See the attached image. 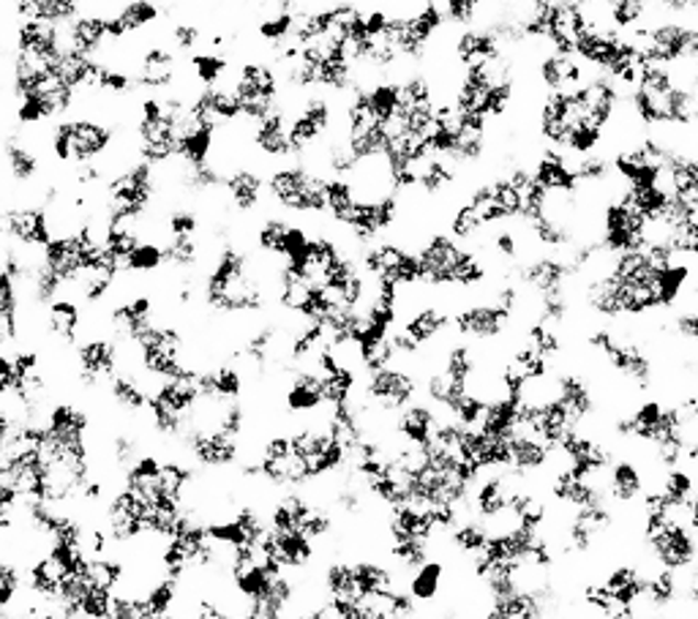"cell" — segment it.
<instances>
[{
    "label": "cell",
    "mask_w": 698,
    "mask_h": 619,
    "mask_svg": "<svg viewBox=\"0 0 698 619\" xmlns=\"http://www.w3.org/2000/svg\"><path fill=\"white\" fill-rule=\"evenodd\" d=\"M44 331L60 346H77L79 333H82V309H79V300L71 298V295H64L55 303H49L44 309Z\"/></svg>",
    "instance_id": "obj_15"
},
{
    "label": "cell",
    "mask_w": 698,
    "mask_h": 619,
    "mask_svg": "<svg viewBox=\"0 0 698 619\" xmlns=\"http://www.w3.org/2000/svg\"><path fill=\"white\" fill-rule=\"evenodd\" d=\"M325 175L314 173L306 162H287L270 169L268 197L270 206L281 213L328 215Z\"/></svg>",
    "instance_id": "obj_1"
},
{
    "label": "cell",
    "mask_w": 698,
    "mask_h": 619,
    "mask_svg": "<svg viewBox=\"0 0 698 619\" xmlns=\"http://www.w3.org/2000/svg\"><path fill=\"white\" fill-rule=\"evenodd\" d=\"M464 243L451 237L447 232L434 230L418 248L420 268H423V284L431 289H456V268L462 263Z\"/></svg>",
    "instance_id": "obj_5"
},
{
    "label": "cell",
    "mask_w": 698,
    "mask_h": 619,
    "mask_svg": "<svg viewBox=\"0 0 698 619\" xmlns=\"http://www.w3.org/2000/svg\"><path fill=\"white\" fill-rule=\"evenodd\" d=\"M420 394H423V385H420L418 374L410 366H401V363L363 374L361 396L366 399V405H372L379 412H405L407 407L416 405Z\"/></svg>",
    "instance_id": "obj_2"
},
{
    "label": "cell",
    "mask_w": 698,
    "mask_h": 619,
    "mask_svg": "<svg viewBox=\"0 0 698 619\" xmlns=\"http://www.w3.org/2000/svg\"><path fill=\"white\" fill-rule=\"evenodd\" d=\"M232 69H235V64H230L226 55L210 53V49L195 53L186 60V71H189V77L195 79L200 88H219V85H226L232 77Z\"/></svg>",
    "instance_id": "obj_19"
},
{
    "label": "cell",
    "mask_w": 698,
    "mask_h": 619,
    "mask_svg": "<svg viewBox=\"0 0 698 619\" xmlns=\"http://www.w3.org/2000/svg\"><path fill=\"white\" fill-rule=\"evenodd\" d=\"M118 20L126 27L129 36H140V33L151 31L153 25H158L164 16V9L158 0H126L118 11Z\"/></svg>",
    "instance_id": "obj_20"
},
{
    "label": "cell",
    "mask_w": 698,
    "mask_h": 619,
    "mask_svg": "<svg viewBox=\"0 0 698 619\" xmlns=\"http://www.w3.org/2000/svg\"><path fill=\"white\" fill-rule=\"evenodd\" d=\"M606 494H609L611 502L620 510H630L644 499V494L650 491L646 486V469L644 464L635 456H628V453H620L614 458V464L609 467L603 480Z\"/></svg>",
    "instance_id": "obj_8"
},
{
    "label": "cell",
    "mask_w": 698,
    "mask_h": 619,
    "mask_svg": "<svg viewBox=\"0 0 698 619\" xmlns=\"http://www.w3.org/2000/svg\"><path fill=\"white\" fill-rule=\"evenodd\" d=\"M167 268V252H164V243L158 241H142L132 254H129L126 265H123V274L132 276H153L158 270Z\"/></svg>",
    "instance_id": "obj_23"
},
{
    "label": "cell",
    "mask_w": 698,
    "mask_h": 619,
    "mask_svg": "<svg viewBox=\"0 0 698 619\" xmlns=\"http://www.w3.org/2000/svg\"><path fill=\"white\" fill-rule=\"evenodd\" d=\"M442 578H445V565L440 560H429L423 567L412 573L407 589H410V595L418 604H434L442 589Z\"/></svg>",
    "instance_id": "obj_24"
},
{
    "label": "cell",
    "mask_w": 698,
    "mask_h": 619,
    "mask_svg": "<svg viewBox=\"0 0 698 619\" xmlns=\"http://www.w3.org/2000/svg\"><path fill=\"white\" fill-rule=\"evenodd\" d=\"M206 31H202L200 22L191 20H178L167 27V44L175 49L178 55H186L191 58L195 53H202L206 49Z\"/></svg>",
    "instance_id": "obj_25"
},
{
    "label": "cell",
    "mask_w": 698,
    "mask_h": 619,
    "mask_svg": "<svg viewBox=\"0 0 698 619\" xmlns=\"http://www.w3.org/2000/svg\"><path fill=\"white\" fill-rule=\"evenodd\" d=\"M325 388H322V374L314 366L292 368L289 383L284 388V410L292 418H309L325 410Z\"/></svg>",
    "instance_id": "obj_10"
},
{
    "label": "cell",
    "mask_w": 698,
    "mask_h": 619,
    "mask_svg": "<svg viewBox=\"0 0 698 619\" xmlns=\"http://www.w3.org/2000/svg\"><path fill=\"white\" fill-rule=\"evenodd\" d=\"M164 230H167V237H197L202 230V221L197 210L173 208L164 215Z\"/></svg>",
    "instance_id": "obj_27"
},
{
    "label": "cell",
    "mask_w": 698,
    "mask_h": 619,
    "mask_svg": "<svg viewBox=\"0 0 698 619\" xmlns=\"http://www.w3.org/2000/svg\"><path fill=\"white\" fill-rule=\"evenodd\" d=\"M552 458H554V445L543 442L541 436L527 434V431H519L513 436V464L510 469L524 478H535V475H549L552 469Z\"/></svg>",
    "instance_id": "obj_17"
},
{
    "label": "cell",
    "mask_w": 698,
    "mask_h": 619,
    "mask_svg": "<svg viewBox=\"0 0 698 619\" xmlns=\"http://www.w3.org/2000/svg\"><path fill=\"white\" fill-rule=\"evenodd\" d=\"M363 93H366L372 115L377 118L379 123H385V126H390V123L399 118L401 107H405L401 82H396V79H377V82L366 85V88H363Z\"/></svg>",
    "instance_id": "obj_18"
},
{
    "label": "cell",
    "mask_w": 698,
    "mask_h": 619,
    "mask_svg": "<svg viewBox=\"0 0 698 619\" xmlns=\"http://www.w3.org/2000/svg\"><path fill=\"white\" fill-rule=\"evenodd\" d=\"M66 38H69L71 49L88 55V58H99L104 49L115 47L110 38V27H107V16L90 14V11H85L66 27Z\"/></svg>",
    "instance_id": "obj_16"
},
{
    "label": "cell",
    "mask_w": 698,
    "mask_h": 619,
    "mask_svg": "<svg viewBox=\"0 0 698 619\" xmlns=\"http://www.w3.org/2000/svg\"><path fill=\"white\" fill-rule=\"evenodd\" d=\"M440 423H442L440 410L423 399V401H416V405L407 407L405 412L396 414L394 429H396V434H399L401 440L407 442V445L429 447L431 442H434V434H436V429H440Z\"/></svg>",
    "instance_id": "obj_13"
},
{
    "label": "cell",
    "mask_w": 698,
    "mask_h": 619,
    "mask_svg": "<svg viewBox=\"0 0 698 619\" xmlns=\"http://www.w3.org/2000/svg\"><path fill=\"white\" fill-rule=\"evenodd\" d=\"M489 541H491V530L489 524L480 519H464L458 521L451 532H447V543H451L458 554L469 556V560L489 546Z\"/></svg>",
    "instance_id": "obj_21"
},
{
    "label": "cell",
    "mask_w": 698,
    "mask_h": 619,
    "mask_svg": "<svg viewBox=\"0 0 698 619\" xmlns=\"http://www.w3.org/2000/svg\"><path fill=\"white\" fill-rule=\"evenodd\" d=\"M322 587L331 598L339 600H363L361 587H357V576H355V562L347 560H336L322 571Z\"/></svg>",
    "instance_id": "obj_22"
},
{
    "label": "cell",
    "mask_w": 698,
    "mask_h": 619,
    "mask_svg": "<svg viewBox=\"0 0 698 619\" xmlns=\"http://www.w3.org/2000/svg\"><path fill=\"white\" fill-rule=\"evenodd\" d=\"M502 42H499L497 33L486 25L462 27V31L456 33V38H453L451 58L456 60V66H462V69L491 64V60L502 58Z\"/></svg>",
    "instance_id": "obj_11"
},
{
    "label": "cell",
    "mask_w": 698,
    "mask_h": 619,
    "mask_svg": "<svg viewBox=\"0 0 698 619\" xmlns=\"http://www.w3.org/2000/svg\"><path fill=\"white\" fill-rule=\"evenodd\" d=\"M142 600H145L151 617L173 615L175 606H178L180 600V582H175V578L169 576H162L158 582H153L151 587H147V593L142 595Z\"/></svg>",
    "instance_id": "obj_26"
},
{
    "label": "cell",
    "mask_w": 698,
    "mask_h": 619,
    "mask_svg": "<svg viewBox=\"0 0 698 619\" xmlns=\"http://www.w3.org/2000/svg\"><path fill=\"white\" fill-rule=\"evenodd\" d=\"M516 317L497 306L494 300H480V303H467L453 311V333L458 339H467L475 344H491L508 336Z\"/></svg>",
    "instance_id": "obj_4"
},
{
    "label": "cell",
    "mask_w": 698,
    "mask_h": 619,
    "mask_svg": "<svg viewBox=\"0 0 698 619\" xmlns=\"http://www.w3.org/2000/svg\"><path fill=\"white\" fill-rule=\"evenodd\" d=\"M5 167L11 186H33L42 180V156L14 129L5 134Z\"/></svg>",
    "instance_id": "obj_14"
},
{
    "label": "cell",
    "mask_w": 698,
    "mask_h": 619,
    "mask_svg": "<svg viewBox=\"0 0 698 619\" xmlns=\"http://www.w3.org/2000/svg\"><path fill=\"white\" fill-rule=\"evenodd\" d=\"M641 541L655 565L666 567V571L685 573L698 562V532L688 521H668V524L641 535Z\"/></svg>",
    "instance_id": "obj_3"
},
{
    "label": "cell",
    "mask_w": 698,
    "mask_h": 619,
    "mask_svg": "<svg viewBox=\"0 0 698 619\" xmlns=\"http://www.w3.org/2000/svg\"><path fill=\"white\" fill-rule=\"evenodd\" d=\"M224 195L235 213H257L265 202H270L268 173L254 167V164H243V167L232 169V173L226 175Z\"/></svg>",
    "instance_id": "obj_9"
},
{
    "label": "cell",
    "mask_w": 698,
    "mask_h": 619,
    "mask_svg": "<svg viewBox=\"0 0 698 619\" xmlns=\"http://www.w3.org/2000/svg\"><path fill=\"white\" fill-rule=\"evenodd\" d=\"M5 241L25 248H44L55 237L53 215L42 206H9L3 210Z\"/></svg>",
    "instance_id": "obj_6"
},
{
    "label": "cell",
    "mask_w": 698,
    "mask_h": 619,
    "mask_svg": "<svg viewBox=\"0 0 698 619\" xmlns=\"http://www.w3.org/2000/svg\"><path fill=\"white\" fill-rule=\"evenodd\" d=\"M184 453H189V458L195 464L206 469H226L232 464H237L241 458V440L224 434V431H186L184 440H178Z\"/></svg>",
    "instance_id": "obj_7"
},
{
    "label": "cell",
    "mask_w": 698,
    "mask_h": 619,
    "mask_svg": "<svg viewBox=\"0 0 698 619\" xmlns=\"http://www.w3.org/2000/svg\"><path fill=\"white\" fill-rule=\"evenodd\" d=\"M263 554L274 560L281 571H306L314 562V541L303 532H276L270 530L259 543Z\"/></svg>",
    "instance_id": "obj_12"
}]
</instances>
